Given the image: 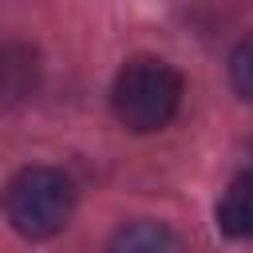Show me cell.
<instances>
[{
	"mask_svg": "<svg viewBox=\"0 0 253 253\" xmlns=\"http://www.w3.org/2000/svg\"><path fill=\"white\" fill-rule=\"evenodd\" d=\"M229 79H233L237 95L253 103V36H245L233 47V55H229Z\"/></svg>",
	"mask_w": 253,
	"mask_h": 253,
	"instance_id": "5",
	"label": "cell"
},
{
	"mask_svg": "<svg viewBox=\"0 0 253 253\" xmlns=\"http://www.w3.org/2000/svg\"><path fill=\"white\" fill-rule=\"evenodd\" d=\"M71 210H75L71 178L55 166H24L4 186V217L28 241L55 237L71 221Z\"/></svg>",
	"mask_w": 253,
	"mask_h": 253,
	"instance_id": "2",
	"label": "cell"
},
{
	"mask_svg": "<svg viewBox=\"0 0 253 253\" xmlns=\"http://www.w3.org/2000/svg\"><path fill=\"white\" fill-rule=\"evenodd\" d=\"M107 253H186V249L178 233L166 229L162 221H130L111 237Z\"/></svg>",
	"mask_w": 253,
	"mask_h": 253,
	"instance_id": "4",
	"label": "cell"
},
{
	"mask_svg": "<svg viewBox=\"0 0 253 253\" xmlns=\"http://www.w3.org/2000/svg\"><path fill=\"white\" fill-rule=\"evenodd\" d=\"M178 103H182V75L166 59L138 55L115 75L111 107H115V119L134 134L162 130L178 115Z\"/></svg>",
	"mask_w": 253,
	"mask_h": 253,
	"instance_id": "1",
	"label": "cell"
},
{
	"mask_svg": "<svg viewBox=\"0 0 253 253\" xmlns=\"http://www.w3.org/2000/svg\"><path fill=\"white\" fill-rule=\"evenodd\" d=\"M217 229L237 241H253V174H237L217 202Z\"/></svg>",
	"mask_w": 253,
	"mask_h": 253,
	"instance_id": "3",
	"label": "cell"
}]
</instances>
